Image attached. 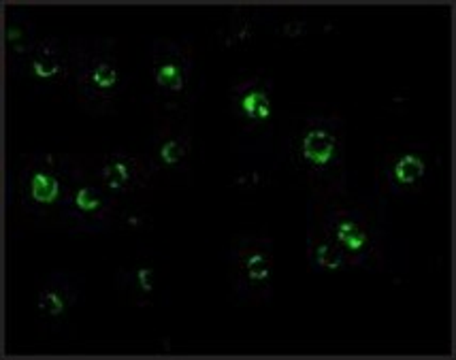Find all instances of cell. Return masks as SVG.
I'll return each mask as SVG.
<instances>
[{
	"label": "cell",
	"mask_w": 456,
	"mask_h": 360,
	"mask_svg": "<svg viewBox=\"0 0 456 360\" xmlns=\"http://www.w3.org/2000/svg\"><path fill=\"white\" fill-rule=\"evenodd\" d=\"M346 122L338 113L301 118L286 143L288 165L312 190L314 199H327L347 190Z\"/></svg>",
	"instance_id": "6da1fadb"
},
{
	"label": "cell",
	"mask_w": 456,
	"mask_h": 360,
	"mask_svg": "<svg viewBox=\"0 0 456 360\" xmlns=\"http://www.w3.org/2000/svg\"><path fill=\"white\" fill-rule=\"evenodd\" d=\"M69 92L86 113L94 118L113 116L118 101L130 86L116 39L77 35L69 39Z\"/></svg>",
	"instance_id": "7a4b0ae2"
},
{
	"label": "cell",
	"mask_w": 456,
	"mask_h": 360,
	"mask_svg": "<svg viewBox=\"0 0 456 360\" xmlns=\"http://www.w3.org/2000/svg\"><path fill=\"white\" fill-rule=\"evenodd\" d=\"M314 220L344 250L352 269H382L384 226L382 214L365 199H352L347 190L327 199L309 200Z\"/></svg>",
	"instance_id": "3957f363"
},
{
	"label": "cell",
	"mask_w": 456,
	"mask_h": 360,
	"mask_svg": "<svg viewBox=\"0 0 456 360\" xmlns=\"http://www.w3.org/2000/svg\"><path fill=\"white\" fill-rule=\"evenodd\" d=\"M148 75V102L154 113H190V107L203 92L199 75L197 41L192 37L179 39H151L145 56Z\"/></svg>",
	"instance_id": "277c9868"
},
{
	"label": "cell",
	"mask_w": 456,
	"mask_h": 360,
	"mask_svg": "<svg viewBox=\"0 0 456 360\" xmlns=\"http://www.w3.org/2000/svg\"><path fill=\"white\" fill-rule=\"evenodd\" d=\"M77 156L30 151L21 156L13 182V200L28 220L39 226H60V207L73 182Z\"/></svg>",
	"instance_id": "5b68a950"
},
{
	"label": "cell",
	"mask_w": 456,
	"mask_h": 360,
	"mask_svg": "<svg viewBox=\"0 0 456 360\" xmlns=\"http://www.w3.org/2000/svg\"><path fill=\"white\" fill-rule=\"evenodd\" d=\"M228 286L241 305H265L275 288L273 241L265 234L241 233L228 248Z\"/></svg>",
	"instance_id": "8992f818"
},
{
	"label": "cell",
	"mask_w": 456,
	"mask_h": 360,
	"mask_svg": "<svg viewBox=\"0 0 456 360\" xmlns=\"http://www.w3.org/2000/svg\"><path fill=\"white\" fill-rule=\"evenodd\" d=\"M79 167L92 182L99 184L119 203L150 192L160 179L148 154H133L122 147L105 151V154L79 156Z\"/></svg>",
	"instance_id": "52a82bcc"
},
{
	"label": "cell",
	"mask_w": 456,
	"mask_h": 360,
	"mask_svg": "<svg viewBox=\"0 0 456 360\" xmlns=\"http://www.w3.org/2000/svg\"><path fill=\"white\" fill-rule=\"evenodd\" d=\"M119 200L81 171L79 156L73 182L60 207V228L69 234H105L116 226Z\"/></svg>",
	"instance_id": "ba28073f"
},
{
	"label": "cell",
	"mask_w": 456,
	"mask_h": 360,
	"mask_svg": "<svg viewBox=\"0 0 456 360\" xmlns=\"http://www.w3.org/2000/svg\"><path fill=\"white\" fill-rule=\"evenodd\" d=\"M228 109L239 135L260 143L271 136L275 118V81L265 70L237 78L228 88Z\"/></svg>",
	"instance_id": "9c48e42d"
},
{
	"label": "cell",
	"mask_w": 456,
	"mask_h": 360,
	"mask_svg": "<svg viewBox=\"0 0 456 360\" xmlns=\"http://www.w3.org/2000/svg\"><path fill=\"white\" fill-rule=\"evenodd\" d=\"M148 158L160 179L190 182L194 158V136L190 113H154Z\"/></svg>",
	"instance_id": "30bf717a"
},
{
	"label": "cell",
	"mask_w": 456,
	"mask_h": 360,
	"mask_svg": "<svg viewBox=\"0 0 456 360\" xmlns=\"http://www.w3.org/2000/svg\"><path fill=\"white\" fill-rule=\"evenodd\" d=\"M437 158L431 145L405 143L388 151L378 168V188L393 199H414L433 182Z\"/></svg>",
	"instance_id": "8fae6325"
},
{
	"label": "cell",
	"mask_w": 456,
	"mask_h": 360,
	"mask_svg": "<svg viewBox=\"0 0 456 360\" xmlns=\"http://www.w3.org/2000/svg\"><path fill=\"white\" fill-rule=\"evenodd\" d=\"M84 301V275L73 271H53L43 277L37 292V324L53 337L75 332V312Z\"/></svg>",
	"instance_id": "7c38bea8"
},
{
	"label": "cell",
	"mask_w": 456,
	"mask_h": 360,
	"mask_svg": "<svg viewBox=\"0 0 456 360\" xmlns=\"http://www.w3.org/2000/svg\"><path fill=\"white\" fill-rule=\"evenodd\" d=\"M165 286L162 256L151 250H139L137 256L116 273V290L124 303L134 307H151Z\"/></svg>",
	"instance_id": "4fadbf2b"
},
{
	"label": "cell",
	"mask_w": 456,
	"mask_h": 360,
	"mask_svg": "<svg viewBox=\"0 0 456 360\" xmlns=\"http://www.w3.org/2000/svg\"><path fill=\"white\" fill-rule=\"evenodd\" d=\"M26 79L37 92H47L60 86H69L70 58L69 47L58 37H43L35 52L26 60L20 81Z\"/></svg>",
	"instance_id": "5bb4252c"
},
{
	"label": "cell",
	"mask_w": 456,
	"mask_h": 360,
	"mask_svg": "<svg viewBox=\"0 0 456 360\" xmlns=\"http://www.w3.org/2000/svg\"><path fill=\"white\" fill-rule=\"evenodd\" d=\"M4 43H7V67L9 75L20 81L26 60L35 52L39 37H37V24L32 21L26 9L11 7L7 11V24H4Z\"/></svg>",
	"instance_id": "9a60e30c"
},
{
	"label": "cell",
	"mask_w": 456,
	"mask_h": 360,
	"mask_svg": "<svg viewBox=\"0 0 456 360\" xmlns=\"http://www.w3.org/2000/svg\"><path fill=\"white\" fill-rule=\"evenodd\" d=\"M273 13L267 9L237 7L228 11L224 24L218 29V43L226 49L246 47L263 26H269Z\"/></svg>",
	"instance_id": "2e32d148"
},
{
	"label": "cell",
	"mask_w": 456,
	"mask_h": 360,
	"mask_svg": "<svg viewBox=\"0 0 456 360\" xmlns=\"http://www.w3.org/2000/svg\"><path fill=\"white\" fill-rule=\"evenodd\" d=\"M307 263L309 269L316 273L352 269L344 250L314 220H307Z\"/></svg>",
	"instance_id": "e0dca14e"
},
{
	"label": "cell",
	"mask_w": 456,
	"mask_h": 360,
	"mask_svg": "<svg viewBox=\"0 0 456 360\" xmlns=\"http://www.w3.org/2000/svg\"><path fill=\"white\" fill-rule=\"evenodd\" d=\"M269 29L275 37L286 41H295V39H303V37L312 35L314 30L318 29V20L312 18V15H284V18H271Z\"/></svg>",
	"instance_id": "ac0fdd59"
}]
</instances>
